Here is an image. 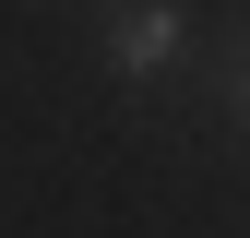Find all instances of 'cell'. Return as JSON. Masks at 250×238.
Masks as SVG:
<instances>
[{
  "label": "cell",
  "instance_id": "obj_2",
  "mask_svg": "<svg viewBox=\"0 0 250 238\" xmlns=\"http://www.w3.org/2000/svg\"><path fill=\"white\" fill-rule=\"evenodd\" d=\"M238 107H250V60H238Z\"/></svg>",
  "mask_w": 250,
  "mask_h": 238
},
{
  "label": "cell",
  "instance_id": "obj_1",
  "mask_svg": "<svg viewBox=\"0 0 250 238\" xmlns=\"http://www.w3.org/2000/svg\"><path fill=\"white\" fill-rule=\"evenodd\" d=\"M179 48H191V24H179V0H131V12L107 24V60H119L131 83H155V72H167Z\"/></svg>",
  "mask_w": 250,
  "mask_h": 238
}]
</instances>
